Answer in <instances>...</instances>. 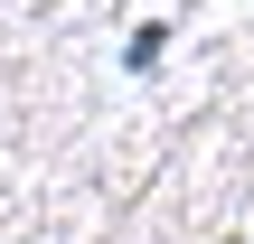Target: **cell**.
<instances>
[{"mask_svg":"<svg viewBox=\"0 0 254 244\" xmlns=\"http://www.w3.org/2000/svg\"><path fill=\"white\" fill-rule=\"evenodd\" d=\"M226 244H236V235H226Z\"/></svg>","mask_w":254,"mask_h":244,"instance_id":"7a4b0ae2","label":"cell"},{"mask_svg":"<svg viewBox=\"0 0 254 244\" xmlns=\"http://www.w3.org/2000/svg\"><path fill=\"white\" fill-rule=\"evenodd\" d=\"M160 47H170V28L151 19V28H132V47H123V66H132V75H151V66H160Z\"/></svg>","mask_w":254,"mask_h":244,"instance_id":"6da1fadb","label":"cell"}]
</instances>
